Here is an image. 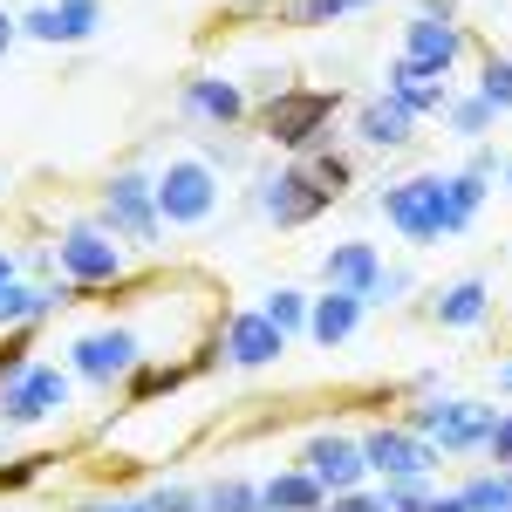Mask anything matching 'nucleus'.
I'll list each match as a JSON object with an SVG mask.
<instances>
[{"label":"nucleus","instance_id":"1","mask_svg":"<svg viewBox=\"0 0 512 512\" xmlns=\"http://www.w3.org/2000/svg\"><path fill=\"white\" fill-rule=\"evenodd\" d=\"M342 192H349V158H308V164H287L274 178H260V212L274 226H308Z\"/></svg>","mask_w":512,"mask_h":512},{"label":"nucleus","instance_id":"2","mask_svg":"<svg viewBox=\"0 0 512 512\" xmlns=\"http://www.w3.org/2000/svg\"><path fill=\"white\" fill-rule=\"evenodd\" d=\"M383 219H390L396 233L410 239V246H437V239H458L472 219L451 205V185L424 171V178H396L390 192H383Z\"/></svg>","mask_w":512,"mask_h":512},{"label":"nucleus","instance_id":"3","mask_svg":"<svg viewBox=\"0 0 512 512\" xmlns=\"http://www.w3.org/2000/svg\"><path fill=\"white\" fill-rule=\"evenodd\" d=\"M492 424H499V410L492 403H478V396H437V403H417L410 410V431L431 437L437 458H472L492 444Z\"/></svg>","mask_w":512,"mask_h":512},{"label":"nucleus","instance_id":"4","mask_svg":"<svg viewBox=\"0 0 512 512\" xmlns=\"http://www.w3.org/2000/svg\"><path fill=\"white\" fill-rule=\"evenodd\" d=\"M144 355H151V342H144L130 321H110V328H82L76 342H69V376L96 383V390H110V383H130V376L144 369Z\"/></svg>","mask_w":512,"mask_h":512},{"label":"nucleus","instance_id":"5","mask_svg":"<svg viewBox=\"0 0 512 512\" xmlns=\"http://www.w3.org/2000/svg\"><path fill=\"white\" fill-rule=\"evenodd\" d=\"M260 123H267V137H274L280 151L308 158L321 137H328V123H335V96L328 89H267Z\"/></svg>","mask_w":512,"mask_h":512},{"label":"nucleus","instance_id":"6","mask_svg":"<svg viewBox=\"0 0 512 512\" xmlns=\"http://www.w3.org/2000/svg\"><path fill=\"white\" fill-rule=\"evenodd\" d=\"M96 226L110 239H130V246H158L164 219H158V185L144 171H117L103 198H96Z\"/></svg>","mask_w":512,"mask_h":512},{"label":"nucleus","instance_id":"7","mask_svg":"<svg viewBox=\"0 0 512 512\" xmlns=\"http://www.w3.org/2000/svg\"><path fill=\"white\" fill-rule=\"evenodd\" d=\"M62 410H69V369H62V362H28V369L0 390V424H7V431L55 424Z\"/></svg>","mask_w":512,"mask_h":512},{"label":"nucleus","instance_id":"8","mask_svg":"<svg viewBox=\"0 0 512 512\" xmlns=\"http://www.w3.org/2000/svg\"><path fill=\"white\" fill-rule=\"evenodd\" d=\"M151 185H158V219L164 226H205V219L219 212V171L205 158H171Z\"/></svg>","mask_w":512,"mask_h":512},{"label":"nucleus","instance_id":"9","mask_svg":"<svg viewBox=\"0 0 512 512\" xmlns=\"http://www.w3.org/2000/svg\"><path fill=\"white\" fill-rule=\"evenodd\" d=\"M362 444V465L383 478V485H396V478H431L444 458H437L431 437H417L410 424H376V431L355 437Z\"/></svg>","mask_w":512,"mask_h":512},{"label":"nucleus","instance_id":"10","mask_svg":"<svg viewBox=\"0 0 512 512\" xmlns=\"http://www.w3.org/2000/svg\"><path fill=\"white\" fill-rule=\"evenodd\" d=\"M55 267L69 274V287H117L123 280V246L103 226H69V233L55 239Z\"/></svg>","mask_w":512,"mask_h":512},{"label":"nucleus","instance_id":"11","mask_svg":"<svg viewBox=\"0 0 512 512\" xmlns=\"http://www.w3.org/2000/svg\"><path fill=\"white\" fill-rule=\"evenodd\" d=\"M301 472L315 478L321 492L335 499V492H362V478H369V465H362V444L355 437H335V431H315L308 444H301Z\"/></svg>","mask_w":512,"mask_h":512},{"label":"nucleus","instance_id":"12","mask_svg":"<svg viewBox=\"0 0 512 512\" xmlns=\"http://www.w3.org/2000/svg\"><path fill=\"white\" fill-rule=\"evenodd\" d=\"M280 349H287V335H280V328L260 315V308H239V315H226L219 362H233V369H274Z\"/></svg>","mask_w":512,"mask_h":512},{"label":"nucleus","instance_id":"13","mask_svg":"<svg viewBox=\"0 0 512 512\" xmlns=\"http://www.w3.org/2000/svg\"><path fill=\"white\" fill-rule=\"evenodd\" d=\"M458 55H465V28H458L451 14H417V21L403 28V62H417V69H431V76H451Z\"/></svg>","mask_w":512,"mask_h":512},{"label":"nucleus","instance_id":"14","mask_svg":"<svg viewBox=\"0 0 512 512\" xmlns=\"http://www.w3.org/2000/svg\"><path fill=\"white\" fill-rule=\"evenodd\" d=\"M321 280L335 287V294H376V280H383V246L376 239H342V246H328L321 253Z\"/></svg>","mask_w":512,"mask_h":512},{"label":"nucleus","instance_id":"15","mask_svg":"<svg viewBox=\"0 0 512 512\" xmlns=\"http://www.w3.org/2000/svg\"><path fill=\"white\" fill-rule=\"evenodd\" d=\"M178 103H185V117H192V123H212V130L246 123V89H239L233 76H185Z\"/></svg>","mask_w":512,"mask_h":512},{"label":"nucleus","instance_id":"16","mask_svg":"<svg viewBox=\"0 0 512 512\" xmlns=\"http://www.w3.org/2000/svg\"><path fill=\"white\" fill-rule=\"evenodd\" d=\"M103 21V0H48L21 14V35L28 41H89Z\"/></svg>","mask_w":512,"mask_h":512},{"label":"nucleus","instance_id":"17","mask_svg":"<svg viewBox=\"0 0 512 512\" xmlns=\"http://www.w3.org/2000/svg\"><path fill=\"white\" fill-rule=\"evenodd\" d=\"M383 96H390V103H403V110H410L417 123H424V117H444V110H451V82L431 76V69H417V62H403V55H396L390 76H383Z\"/></svg>","mask_w":512,"mask_h":512},{"label":"nucleus","instance_id":"18","mask_svg":"<svg viewBox=\"0 0 512 512\" xmlns=\"http://www.w3.org/2000/svg\"><path fill=\"white\" fill-rule=\"evenodd\" d=\"M410 137H417V117L403 103H390V96H376V103L355 110V144L362 151H403Z\"/></svg>","mask_w":512,"mask_h":512},{"label":"nucleus","instance_id":"19","mask_svg":"<svg viewBox=\"0 0 512 512\" xmlns=\"http://www.w3.org/2000/svg\"><path fill=\"white\" fill-rule=\"evenodd\" d=\"M362 308H369L362 294H335V287H328L321 301H308V335H315L321 349H342L355 328H362Z\"/></svg>","mask_w":512,"mask_h":512},{"label":"nucleus","instance_id":"20","mask_svg":"<svg viewBox=\"0 0 512 512\" xmlns=\"http://www.w3.org/2000/svg\"><path fill=\"white\" fill-rule=\"evenodd\" d=\"M69 301V287H28V280H7L0 287V328H35Z\"/></svg>","mask_w":512,"mask_h":512},{"label":"nucleus","instance_id":"21","mask_svg":"<svg viewBox=\"0 0 512 512\" xmlns=\"http://www.w3.org/2000/svg\"><path fill=\"white\" fill-rule=\"evenodd\" d=\"M485 315H492V280L465 274V280H451V287L437 294V328H478Z\"/></svg>","mask_w":512,"mask_h":512},{"label":"nucleus","instance_id":"22","mask_svg":"<svg viewBox=\"0 0 512 512\" xmlns=\"http://www.w3.org/2000/svg\"><path fill=\"white\" fill-rule=\"evenodd\" d=\"M260 499H267V512H321L328 506V492L308 472H274L260 485Z\"/></svg>","mask_w":512,"mask_h":512},{"label":"nucleus","instance_id":"23","mask_svg":"<svg viewBox=\"0 0 512 512\" xmlns=\"http://www.w3.org/2000/svg\"><path fill=\"white\" fill-rule=\"evenodd\" d=\"M458 499H465V512H512V472H478L458 485Z\"/></svg>","mask_w":512,"mask_h":512},{"label":"nucleus","instance_id":"24","mask_svg":"<svg viewBox=\"0 0 512 512\" xmlns=\"http://www.w3.org/2000/svg\"><path fill=\"white\" fill-rule=\"evenodd\" d=\"M444 117H451V130H458L465 144H485V130H492L499 110H492L485 96H451V110H444Z\"/></svg>","mask_w":512,"mask_h":512},{"label":"nucleus","instance_id":"25","mask_svg":"<svg viewBox=\"0 0 512 512\" xmlns=\"http://www.w3.org/2000/svg\"><path fill=\"white\" fill-rule=\"evenodd\" d=\"M205 512H267V499H260L253 478H219V485L205 492Z\"/></svg>","mask_w":512,"mask_h":512},{"label":"nucleus","instance_id":"26","mask_svg":"<svg viewBox=\"0 0 512 512\" xmlns=\"http://www.w3.org/2000/svg\"><path fill=\"white\" fill-rule=\"evenodd\" d=\"M260 315L274 321L280 335H301V328H308V294H294V287H274V294L260 301Z\"/></svg>","mask_w":512,"mask_h":512},{"label":"nucleus","instance_id":"27","mask_svg":"<svg viewBox=\"0 0 512 512\" xmlns=\"http://www.w3.org/2000/svg\"><path fill=\"white\" fill-rule=\"evenodd\" d=\"M369 0H287L280 14L294 21V28H321V21H342V14H362Z\"/></svg>","mask_w":512,"mask_h":512},{"label":"nucleus","instance_id":"28","mask_svg":"<svg viewBox=\"0 0 512 512\" xmlns=\"http://www.w3.org/2000/svg\"><path fill=\"white\" fill-rule=\"evenodd\" d=\"M492 110H512V55H485V69H478V89Z\"/></svg>","mask_w":512,"mask_h":512},{"label":"nucleus","instance_id":"29","mask_svg":"<svg viewBox=\"0 0 512 512\" xmlns=\"http://www.w3.org/2000/svg\"><path fill=\"white\" fill-rule=\"evenodd\" d=\"M444 185H451V205H458L465 219H478V205L492 198V178H472V171H451Z\"/></svg>","mask_w":512,"mask_h":512},{"label":"nucleus","instance_id":"30","mask_svg":"<svg viewBox=\"0 0 512 512\" xmlns=\"http://www.w3.org/2000/svg\"><path fill=\"white\" fill-rule=\"evenodd\" d=\"M144 512H205V492H192V485H158L144 499Z\"/></svg>","mask_w":512,"mask_h":512},{"label":"nucleus","instance_id":"31","mask_svg":"<svg viewBox=\"0 0 512 512\" xmlns=\"http://www.w3.org/2000/svg\"><path fill=\"white\" fill-rule=\"evenodd\" d=\"M321 512H390V499L383 492H335Z\"/></svg>","mask_w":512,"mask_h":512},{"label":"nucleus","instance_id":"32","mask_svg":"<svg viewBox=\"0 0 512 512\" xmlns=\"http://www.w3.org/2000/svg\"><path fill=\"white\" fill-rule=\"evenodd\" d=\"M485 451H492L499 472H512V417H506V410H499V424H492V444H485Z\"/></svg>","mask_w":512,"mask_h":512},{"label":"nucleus","instance_id":"33","mask_svg":"<svg viewBox=\"0 0 512 512\" xmlns=\"http://www.w3.org/2000/svg\"><path fill=\"white\" fill-rule=\"evenodd\" d=\"M403 287H410V274H403V267H383V280H376V294H369V301H396Z\"/></svg>","mask_w":512,"mask_h":512},{"label":"nucleus","instance_id":"34","mask_svg":"<svg viewBox=\"0 0 512 512\" xmlns=\"http://www.w3.org/2000/svg\"><path fill=\"white\" fill-rule=\"evenodd\" d=\"M410 512H465V499H458V492H424Z\"/></svg>","mask_w":512,"mask_h":512},{"label":"nucleus","instance_id":"35","mask_svg":"<svg viewBox=\"0 0 512 512\" xmlns=\"http://www.w3.org/2000/svg\"><path fill=\"white\" fill-rule=\"evenodd\" d=\"M499 164H506V158H499V151H485V144H478V151H472V164H465V171H472V178H499Z\"/></svg>","mask_w":512,"mask_h":512},{"label":"nucleus","instance_id":"36","mask_svg":"<svg viewBox=\"0 0 512 512\" xmlns=\"http://www.w3.org/2000/svg\"><path fill=\"white\" fill-rule=\"evenodd\" d=\"M82 512H144V499H89Z\"/></svg>","mask_w":512,"mask_h":512},{"label":"nucleus","instance_id":"37","mask_svg":"<svg viewBox=\"0 0 512 512\" xmlns=\"http://www.w3.org/2000/svg\"><path fill=\"white\" fill-rule=\"evenodd\" d=\"M14 35H21V21H14V14H0V55L14 48Z\"/></svg>","mask_w":512,"mask_h":512},{"label":"nucleus","instance_id":"38","mask_svg":"<svg viewBox=\"0 0 512 512\" xmlns=\"http://www.w3.org/2000/svg\"><path fill=\"white\" fill-rule=\"evenodd\" d=\"M7 280H21V260H14V253L0 246V287H7Z\"/></svg>","mask_w":512,"mask_h":512},{"label":"nucleus","instance_id":"39","mask_svg":"<svg viewBox=\"0 0 512 512\" xmlns=\"http://www.w3.org/2000/svg\"><path fill=\"white\" fill-rule=\"evenodd\" d=\"M499 390H506V396H512V362H506V369H499Z\"/></svg>","mask_w":512,"mask_h":512},{"label":"nucleus","instance_id":"40","mask_svg":"<svg viewBox=\"0 0 512 512\" xmlns=\"http://www.w3.org/2000/svg\"><path fill=\"white\" fill-rule=\"evenodd\" d=\"M499 178H506V192H512V158H506V164H499Z\"/></svg>","mask_w":512,"mask_h":512}]
</instances>
